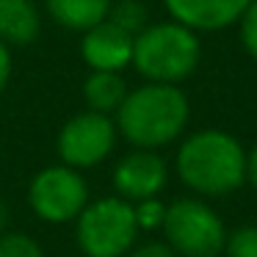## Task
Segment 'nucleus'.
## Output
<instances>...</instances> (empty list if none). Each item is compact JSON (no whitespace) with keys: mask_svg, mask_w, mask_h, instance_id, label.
Returning <instances> with one entry per match:
<instances>
[{"mask_svg":"<svg viewBox=\"0 0 257 257\" xmlns=\"http://www.w3.org/2000/svg\"><path fill=\"white\" fill-rule=\"evenodd\" d=\"M75 238L86 257H124L139 238L133 202L122 196L89 202L78 216Z\"/></svg>","mask_w":257,"mask_h":257,"instance_id":"obj_4","label":"nucleus"},{"mask_svg":"<svg viewBox=\"0 0 257 257\" xmlns=\"http://www.w3.org/2000/svg\"><path fill=\"white\" fill-rule=\"evenodd\" d=\"M177 174L202 196L232 194L246 180V152L224 130H199L177 152Z\"/></svg>","mask_w":257,"mask_h":257,"instance_id":"obj_2","label":"nucleus"},{"mask_svg":"<svg viewBox=\"0 0 257 257\" xmlns=\"http://www.w3.org/2000/svg\"><path fill=\"white\" fill-rule=\"evenodd\" d=\"M127 257H177V251L169 243H161V240H147V243H139L127 251Z\"/></svg>","mask_w":257,"mask_h":257,"instance_id":"obj_19","label":"nucleus"},{"mask_svg":"<svg viewBox=\"0 0 257 257\" xmlns=\"http://www.w3.org/2000/svg\"><path fill=\"white\" fill-rule=\"evenodd\" d=\"M202 58L196 31L180 23H155L133 39V67L152 83H180Z\"/></svg>","mask_w":257,"mask_h":257,"instance_id":"obj_3","label":"nucleus"},{"mask_svg":"<svg viewBox=\"0 0 257 257\" xmlns=\"http://www.w3.org/2000/svg\"><path fill=\"white\" fill-rule=\"evenodd\" d=\"M166 243L183 257H218L227 243L218 213L202 199H174L163 216Z\"/></svg>","mask_w":257,"mask_h":257,"instance_id":"obj_5","label":"nucleus"},{"mask_svg":"<svg viewBox=\"0 0 257 257\" xmlns=\"http://www.w3.org/2000/svg\"><path fill=\"white\" fill-rule=\"evenodd\" d=\"M246 180L257 188V144L246 152Z\"/></svg>","mask_w":257,"mask_h":257,"instance_id":"obj_21","label":"nucleus"},{"mask_svg":"<svg viewBox=\"0 0 257 257\" xmlns=\"http://www.w3.org/2000/svg\"><path fill=\"white\" fill-rule=\"evenodd\" d=\"M0 257H45V251L31 235L6 232L0 235Z\"/></svg>","mask_w":257,"mask_h":257,"instance_id":"obj_15","label":"nucleus"},{"mask_svg":"<svg viewBox=\"0 0 257 257\" xmlns=\"http://www.w3.org/2000/svg\"><path fill=\"white\" fill-rule=\"evenodd\" d=\"M83 97H86L91 111L111 116V113L119 111V105H122L124 97H127V86H124V80L119 72L91 69V75L83 83Z\"/></svg>","mask_w":257,"mask_h":257,"instance_id":"obj_13","label":"nucleus"},{"mask_svg":"<svg viewBox=\"0 0 257 257\" xmlns=\"http://www.w3.org/2000/svg\"><path fill=\"white\" fill-rule=\"evenodd\" d=\"M9 75H12V53H9V45L0 39V94L9 83Z\"/></svg>","mask_w":257,"mask_h":257,"instance_id":"obj_20","label":"nucleus"},{"mask_svg":"<svg viewBox=\"0 0 257 257\" xmlns=\"http://www.w3.org/2000/svg\"><path fill=\"white\" fill-rule=\"evenodd\" d=\"M240 20H243V23H240V39H243V47L257 61V0H251Z\"/></svg>","mask_w":257,"mask_h":257,"instance_id":"obj_18","label":"nucleus"},{"mask_svg":"<svg viewBox=\"0 0 257 257\" xmlns=\"http://www.w3.org/2000/svg\"><path fill=\"white\" fill-rule=\"evenodd\" d=\"M108 20L119 28H124L127 34H139L144 31L147 23V9L141 6L139 0H119V3H111V12H108Z\"/></svg>","mask_w":257,"mask_h":257,"instance_id":"obj_14","label":"nucleus"},{"mask_svg":"<svg viewBox=\"0 0 257 257\" xmlns=\"http://www.w3.org/2000/svg\"><path fill=\"white\" fill-rule=\"evenodd\" d=\"M116 144V124L111 116L97 111H83L61 127L56 141L58 158L72 169H89L102 163Z\"/></svg>","mask_w":257,"mask_h":257,"instance_id":"obj_7","label":"nucleus"},{"mask_svg":"<svg viewBox=\"0 0 257 257\" xmlns=\"http://www.w3.org/2000/svg\"><path fill=\"white\" fill-rule=\"evenodd\" d=\"M6 216H9V210H6V205H3V202H0V227H3V224H6Z\"/></svg>","mask_w":257,"mask_h":257,"instance_id":"obj_22","label":"nucleus"},{"mask_svg":"<svg viewBox=\"0 0 257 257\" xmlns=\"http://www.w3.org/2000/svg\"><path fill=\"white\" fill-rule=\"evenodd\" d=\"M133 210H136V221H139V229H155L163 227V216H166V205L152 196V199H141L133 202Z\"/></svg>","mask_w":257,"mask_h":257,"instance_id":"obj_17","label":"nucleus"},{"mask_svg":"<svg viewBox=\"0 0 257 257\" xmlns=\"http://www.w3.org/2000/svg\"><path fill=\"white\" fill-rule=\"evenodd\" d=\"M166 163L152 150H136L124 155L113 169V188L122 199L141 202L152 199L166 185Z\"/></svg>","mask_w":257,"mask_h":257,"instance_id":"obj_8","label":"nucleus"},{"mask_svg":"<svg viewBox=\"0 0 257 257\" xmlns=\"http://www.w3.org/2000/svg\"><path fill=\"white\" fill-rule=\"evenodd\" d=\"M188 122V100L177 83H147L127 91L116 111V130L139 150L172 144Z\"/></svg>","mask_w":257,"mask_h":257,"instance_id":"obj_1","label":"nucleus"},{"mask_svg":"<svg viewBox=\"0 0 257 257\" xmlns=\"http://www.w3.org/2000/svg\"><path fill=\"white\" fill-rule=\"evenodd\" d=\"M45 6L58 25L86 34L89 28L108 20L111 0H45Z\"/></svg>","mask_w":257,"mask_h":257,"instance_id":"obj_12","label":"nucleus"},{"mask_svg":"<svg viewBox=\"0 0 257 257\" xmlns=\"http://www.w3.org/2000/svg\"><path fill=\"white\" fill-rule=\"evenodd\" d=\"M224 251L227 257H257V227H238L227 235Z\"/></svg>","mask_w":257,"mask_h":257,"instance_id":"obj_16","label":"nucleus"},{"mask_svg":"<svg viewBox=\"0 0 257 257\" xmlns=\"http://www.w3.org/2000/svg\"><path fill=\"white\" fill-rule=\"evenodd\" d=\"M28 202L39 218L47 224H64L80 216L89 205V185L80 177L78 169L67 166H47L31 180Z\"/></svg>","mask_w":257,"mask_h":257,"instance_id":"obj_6","label":"nucleus"},{"mask_svg":"<svg viewBox=\"0 0 257 257\" xmlns=\"http://www.w3.org/2000/svg\"><path fill=\"white\" fill-rule=\"evenodd\" d=\"M133 34L113 25L111 20H102L100 25L89 28L80 42V56L91 69L100 72H122L133 64Z\"/></svg>","mask_w":257,"mask_h":257,"instance_id":"obj_9","label":"nucleus"},{"mask_svg":"<svg viewBox=\"0 0 257 257\" xmlns=\"http://www.w3.org/2000/svg\"><path fill=\"white\" fill-rule=\"evenodd\" d=\"M174 23L191 31H218L238 23L251 0H163Z\"/></svg>","mask_w":257,"mask_h":257,"instance_id":"obj_10","label":"nucleus"},{"mask_svg":"<svg viewBox=\"0 0 257 257\" xmlns=\"http://www.w3.org/2000/svg\"><path fill=\"white\" fill-rule=\"evenodd\" d=\"M42 31L34 0H0V39L6 45H31Z\"/></svg>","mask_w":257,"mask_h":257,"instance_id":"obj_11","label":"nucleus"}]
</instances>
